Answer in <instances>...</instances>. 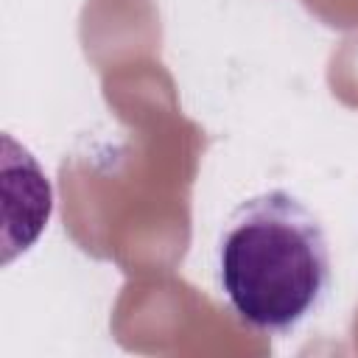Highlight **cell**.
<instances>
[{"instance_id":"cell-1","label":"cell","mask_w":358,"mask_h":358,"mask_svg":"<svg viewBox=\"0 0 358 358\" xmlns=\"http://www.w3.org/2000/svg\"><path fill=\"white\" fill-rule=\"evenodd\" d=\"M218 282L252 330H294L322 305L330 282V249L319 218L285 190L241 201L218 241Z\"/></svg>"}]
</instances>
